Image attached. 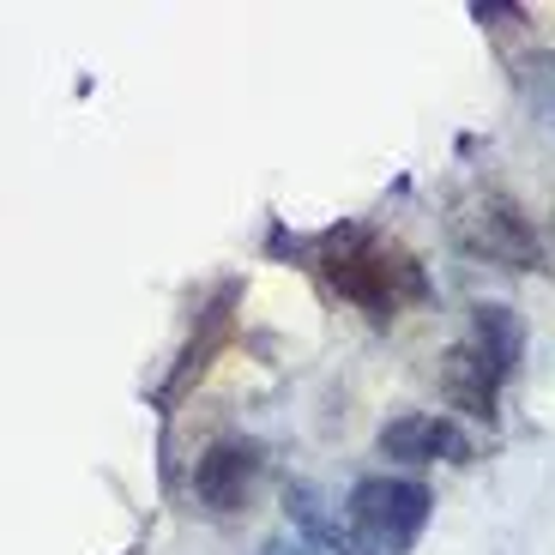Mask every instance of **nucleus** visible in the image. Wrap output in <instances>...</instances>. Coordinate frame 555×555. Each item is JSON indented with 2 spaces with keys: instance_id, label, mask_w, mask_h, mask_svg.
<instances>
[{
  "instance_id": "nucleus-1",
  "label": "nucleus",
  "mask_w": 555,
  "mask_h": 555,
  "mask_svg": "<svg viewBox=\"0 0 555 555\" xmlns=\"http://www.w3.org/2000/svg\"><path fill=\"white\" fill-rule=\"evenodd\" d=\"M326 278H333V291L362 302L369 314H392L399 296H423V272L404 248H387V242L362 236V230H338L326 236V254H320Z\"/></svg>"
},
{
  "instance_id": "nucleus-2",
  "label": "nucleus",
  "mask_w": 555,
  "mask_h": 555,
  "mask_svg": "<svg viewBox=\"0 0 555 555\" xmlns=\"http://www.w3.org/2000/svg\"><path fill=\"white\" fill-rule=\"evenodd\" d=\"M429 526V489L404 477H369L350 495V531L375 555H404Z\"/></svg>"
},
{
  "instance_id": "nucleus-3",
  "label": "nucleus",
  "mask_w": 555,
  "mask_h": 555,
  "mask_svg": "<svg viewBox=\"0 0 555 555\" xmlns=\"http://www.w3.org/2000/svg\"><path fill=\"white\" fill-rule=\"evenodd\" d=\"M459 242L495 266H538V236H531L526 211L501 194H472L459 206Z\"/></svg>"
},
{
  "instance_id": "nucleus-4",
  "label": "nucleus",
  "mask_w": 555,
  "mask_h": 555,
  "mask_svg": "<svg viewBox=\"0 0 555 555\" xmlns=\"http://www.w3.org/2000/svg\"><path fill=\"white\" fill-rule=\"evenodd\" d=\"M260 447L254 441H218V447H206L199 453V465H194V489H199V501H206L211 514H236V507H248V495H254V483H260Z\"/></svg>"
},
{
  "instance_id": "nucleus-5",
  "label": "nucleus",
  "mask_w": 555,
  "mask_h": 555,
  "mask_svg": "<svg viewBox=\"0 0 555 555\" xmlns=\"http://www.w3.org/2000/svg\"><path fill=\"white\" fill-rule=\"evenodd\" d=\"M380 453L404 459V465H423V459H465V453H472V441H465L459 423L416 411V416H399V423L380 429Z\"/></svg>"
},
{
  "instance_id": "nucleus-6",
  "label": "nucleus",
  "mask_w": 555,
  "mask_h": 555,
  "mask_svg": "<svg viewBox=\"0 0 555 555\" xmlns=\"http://www.w3.org/2000/svg\"><path fill=\"white\" fill-rule=\"evenodd\" d=\"M501 375H507V369H495L483 350H472V345H465V350H447V392H453L465 411H483V416H489Z\"/></svg>"
},
{
  "instance_id": "nucleus-7",
  "label": "nucleus",
  "mask_w": 555,
  "mask_h": 555,
  "mask_svg": "<svg viewBox=\"0 0 555 555\" xmlns=\"http://www.w3.org/2000/svg\"><path fill=\"white\" fill-rule=\"evenodd\" d=\"M477 350H483L495 369H514V357H519V320L507 314L501 302H489L483 314H477Z\"/></svg>"
},
{
  "instance_id": "nucleus-8",
  "label": "nucleus",
  "mask_w": 555,
  "mask_h": 555,
  "mask_svg": "<svg viewBox=\"0 0 555 555\" xmlns=\"http://www.w3.org/2000/svg\"><path fill=\"white\" fill-rule=\"evenodd\" d=\"M266 555H308V550H296V543H272Z\"/></svg>"
}]
</instances>
